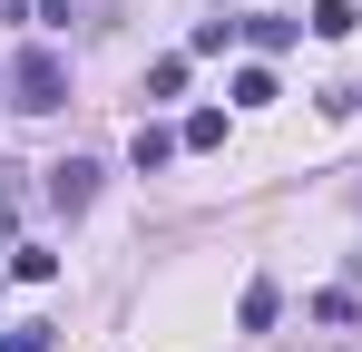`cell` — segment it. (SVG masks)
<instances>
[{"label":"cell","instance_id":"10","mask_svg":"<svg viewBox=\"0 0 362 352\" xmlns=\"http://www.w3.org/2000/svg\"><path fill=\"white\" fill-rule=\"evenodd\" d=\"M0 352H49V323H10V333H0Z\"/></svg>","mask_w":362,"mask_h":352},{"label":"cell","instance_id":"5","mask_svg":"<svg viewBox=\"0 0 362 352\" xmlns=\"http://www.w3.org/2000/svg\"><path fill=\"white\" fill-rule=\"evenodd\" d=\"M274 313H284V293H274V284H245V303H235V323H245V333H264Z\"/></svg>","mask_w":362,"mask_h":352},{"label":"cell","instance_id":"4","mask_svg":"<svg viewBox=\"0 0 362 352\" xmlns=\"http://www.w3.org/2000/svg\"><path fill=\"white\" fill-rule=\"evenodd\" d=\"M353 30H362L353 0H313V40H353Z\"/></svg>","mask_w":362,"mask_h":352},{"label":"cell","instance_id":"6","mask_svg":"<svg viewBox=\"0 0 362 352\" xmlns=\"http://www.w3.org/2000/svg\"><path fill=\"white\" fill-rule=\"evenodd\" d=\"M245 40H255V49H284V40H294V20H274V10H255V20H245Z\"/></svg>","mask_w":362,"mask_h":352},{"label":"cell","instance_id":"3","mask_svg":"<svg viewBox=\"0 0 362 352\" xmlns=\"http://www.w3.org/2000/svg\"><path fill=\"white\" fill-rule=\"evenodd\" d=\"M177 147H186L177 127H137V137H127V167H137V176H157L167 157H177Z\"/></svg>","mask_w":362,"mask_h":352},{"label":"cell","instance_id":"8","mask_svg":"<svg viewBox=\"0 0 362 352\" xmlns=\"http://www.w3.org/2000/svg\"><path fill=\"white\" fill-rule=\"evenodd\" d=\"M235 108H274V69H245V78H235Z\"/></svg>","mask_w":362,"mask_h":352},{"label":"cell","instance_id":"9","mask_svg":"<svg viewBox=\"0 0 362 352\" xmlns=\"http://www.w3.org/2000/svg\"><path fill=\"white\" fill-rule=\"evenodd\" d=\"M177 137H186V147H226V117H216V108H196V117L177 127Z\"/></svg>","mask_w":362,"mask_h":352},{"label":"cell","instance_id":"1","mask_svg":"<svg viewBox=\"0 0 362 352\" xmlns=\"http://www.w3.org/2000/svg\"><path fill=\"white\" fill-rule=\"evenodd\" d=\"M10 108H30V117L69 108V59L59 49H20L10 59Z\"/></svg>","mask_w":362,"mask_h":352},{"label":"cell","instance_id":"7","mask_svg":"<svg viewBox=\"0 0 362 352\" xmlns=\"http://www.w3.org/2000/svg\"><path fill=\"white\" fill-rule=\"evenodd\" d=\"M235 30H245V20H196V40H186V49H196V59H216L226 40H235Z\"/></svg>","mask_w":362,"mask_h":352},{"label":"cell","instance_id":"2","mask_svg":"<svg viewBox=\"0 0 362 352\" xmlns=\"http://www.w3.org/2000/svg\"><path fill=\"white\" fill-rule=\"evenodd\" d=\"M88 196H98V167H88V157H59V167H49V206H59V216H78Z\"/></svg>","mask_w":362,"mask_h":352}]
</instances>
